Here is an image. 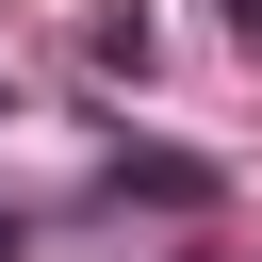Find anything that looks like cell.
<instances>
[{
    "label": "cell",
    "instance_id": "6da1fadb",
    "mask_svg": "<svg viewBox=\"0 0 262 262\" xmlns=\"http://www.w3.org/2000/svg\"><path fill=\"white\" fill-rule=\"evenodd\" d=\"M229 49H262V0H229Z\"/></svg>",
    "mask_w": 262,
    "mask_h": 262
}]
</instances>
